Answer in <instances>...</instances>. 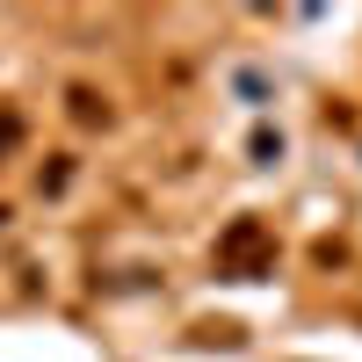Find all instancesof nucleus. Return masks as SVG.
I'll return each mask as SVG.
<instances>
[{"instance_id": "1", "label": "nucleus", "mask_w": 362, "mask_h": 362, "mask_svg": "<svg viewBox=\"0 0 362 362\" xmlns=\"http://www.w3.org/2000/svg\"><path fill=\"white\" fill-rule=\"evenodd\" d=\"M218 261L232 268V276H261V268L276 261V239H268V225H261V218H239V225L218 239Z\"/></svg>"}, {"instance_id": "2", "label": "nucleus", "mask_w": 362, "mask_h": 362, "mask_svg": "<svg viewBox=\"0 0 362 362\" xmlns=\"http://www.w3.org/2000/svg\"><path fill=\"white\" fill-rule=\"evenodd\" d=\"M66 109H73V124H109V102L95 87H66Z\"/></svg>"}, {"instance_id": "3", "label": "nucleus", "mask_w": 362, "mask_h": 362, "mask_svg": "<svg viewBox=\"0 0 362 362\" xmlns=\"http://www.w3.org/2000/svg\"><path fill=\"white\" fill-rule=\"evenodd\" d=\"M37 189H44V196H66V189H73V153H51V167L37 174Z\"/></svg>"}, {"instance_id": "4", "label": "nucleus", "mask_w": 362, "mask_h": 362, "mask_svg": "<svg viewBox=\"0 0 362 362\" xmlns=\"http://www.w3.org/2000/svg\"><path fill=\"white\" fill-rule=\"evenodd\" d=\"M22 145V109H0V160Z\"/></svg>"}]
</instances>
